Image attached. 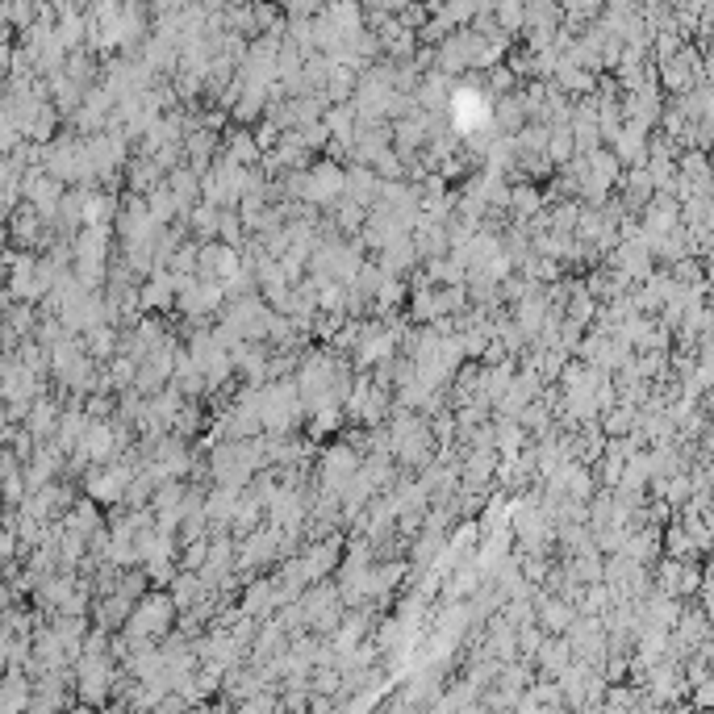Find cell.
Segmentation results:
<instances>
[{"mask_svg":"<svg viewBox=\"0 0 714 714\" xmlns=\"http://www.w3.org/2000/svg\"><path fill=\"white\" fill-rule=\"evenodd\" d=\"M113 681H117V664L113 656H80L76 660V694L84 706H105L113 694Z\"/></svg>","mask_w":714,"mask_h":714,"instance_id":"1","label":"cell"},{"mask_svg":"<svg viewBox=\"0 0 714 714\" xmlns=\"http://www.w3.org/2000/svg\"><path fill=\"white\" fill-rule=\"evenodd\" d=\"M309 209H326V205H339L347 201V168H339L335 159H322L305 172V197Z\"/></svg>","mask_w":714,"mask_h":714,"instance_id":"2","label":"cell"},{"mask_svg":"<svg viewBox=\"0 0 714 714\" xmlns=\"http://www.w3.org/2000/svg\"><path fill=\"white\" fill-rule=\"evenodd\" d=\"M364 472V456L355 451L351 443H335V447H326L322 451V489L326 493H339L355 481V476Z\"/></svg>","mask_w":714,"mask_h":714,"instance_id":"3","label":"cell"},{"mask_svg":"<svg viewBox=\"0 0 714 714\" xmlns=\"http://www.w3.org/2000/svg\"><path fill=\"white\" fill-rule=\"evenodd\" d=\"M656 589L669 593V598H677V602H685V598H694V593H702V573L689 560H660Z\"/></svg>","mask_w":714,"mask_h":714,"instance_id":"4","label":"cell"},{"mask_svg":"<svg viewBox=\"0 0 714 714\" xmlns=\"http://www.w3.org/2000/svg\"><path fill=\"white\" fill-rule=\"evenodd\" d=\"M243 259L230 243H205L201 247V280H218V284H234L243 276Z\"/></svg>","mask_w":714,"mask_h":714,"instance_id":"5","label":"cell"},{"mask_svg":"<svg viewBox=\"0 0 714 714\" xmlns=\"http://www.w3.org/2000/svg\"><path fill=\"white\" fill-rule=\"evenodd\" d=\"M339 552H343L339 535H335V539H318V543H309V547H305V552H301L297 560H301V568H305L309 585H322V581L330 577V568L339 564Z\"/></svg>","mask_w":714,"mask_h":714,"instance_id":"6","label":"cell"},{"mask_svg":"<svg viewBox=\"0 0 714 714\" xmlns=\"http://www.w3.org/2000/svg\"><path fill=\"white\" fill-rule=\"evenodd\" d=\"M243 510V489H230V485H218L213 493H205V518L213 522L218 531H234V518Z\"/></svg>","mask_w":714,"mask_h":714,"instance_id":"7","label":"cell"},{"mask_svg":"<svg viewBox=\"0 0 714 714\" xmlns=\"http://www.w3.org/2000/svg\"><path fill=\"white\" fill-rule=\"evenodd\" d=\"M431 134H435V122L422 109H414L410 117L393 122V147H397V155H410V151L426 147V138H431Z\"/></svg>","mask_w":714,"mask_h":714,"instance_id":"8","label":"cell"},{"mask_svg":"<svg viewBox=\"0 0 714 714\" xmlns=\"http://www.w3.org/2000/svg\"><path fill=\"white\" fill-rule=\"evenodd\" d=\"M573 644H568L564 635H552V639H543V648H539V656H535V664L543 669V677H552V681H560L568 669H573Z\"/></svg>","mask_w":714,"mask_h":714,"instance_id":"9","label":"cell"},{"mask_svg":"<svg viewBox=\"0 0 714 714\" xmlns=\"http://www.w3.org/2000/svg\"><path fill=\"white\" fill-rule=\"evenodd\" d=\"M117 218H122V205L113 201V193H105V188H84V230L88 226L109 230Z\"/></svg>","mask_w":714,"mask_h":714,"instance_id":"10","label":"cell"},{"mask_svg":"<svg viewBox=\"0 0 714 714\" xmlns=\"http://www.w3.org/2000/svg\"><path fill=\"white\" fill-rule=\"evenodd\" d=\"M138 297H142V309H155V314H163V309H172V305L180 301V284H176L172 272H155V276L138 289Z\"/></svg>","mask_w":714,"mask_h":714,"instance_id":"11","label":"cell"},{"mask_svg":"<svg viewBox=\"0 0 714 714\" xmlns=\"http://www.w3.org/2000/svg\"><path fill=\"white\" fill-rule=\"evenodd\" d=\"M618 184H623V201H627L631 209H648V205L660 197V188H656V180H652L648 168H627Z\"/></svg>","mask_w":714,"mask_h":714,"instance_id":"12","label":"cell"},{"mask_svg":"<svg viewBox=\"0 0 714 714\" xmlns=\"http://www.w3.org/2000/svg\"><path fill=\"white\" fill-rule=\"evenodd\" d=\"M9 230H13V238H17L21 247H38V243H46V238H42V213H38L34 205L13 209V213H9Z\"/></svg>","mask_w":714,"mask_h":714,"instance_id":"13","label":"cell"},{"mask_svg":"<svg viewBox=\"0 0 714 714\" xmlns=\"http://www.w3.org/2000/svg\"><path fill=\"white\" fill-rule=\"evenodd\" d=\"M188 226H193L197 234V243H213V238L222 234V209L218 205H209V201H197L193 209H188Z\"/></svg>","mask_w":714,"mask_h":714,"instance_id":"14","label":"cell"},{"mask_svg":"<svg viewBox=\"0 0 714 714\" xmlns=\"http://www.w3.org/2000/svg\"><path fill=\"white\" fill-rule=\"evenodd\" d=\"M259 155H264V151H259V142H255L247 130H234V134L222 142V159L234 163V168H251Z\"/></svg>","mask_w":714,"mask_h":714,"instance_id":"15","label":"cell"},{"mask_svg":"<svg viewBox=\"0 0 714 714\" xmlns=\"http://www.w3.org/2000/svg\"><path fill=\"white\" fill-rule=\"evenodd\" d=\"M80 347L92 355V360H109V355L122 351V335L113 330V322H105V326H92L88 335L80 339Z\"/></svg>","mask_w":714,"mask_h":714,"instance_id":"16","label":"cell"},{"mask_svg":"<svg viewBox=\"0 0 714 714\" xmlns=\"http://www.w3.org/2000/svg\"><path fill=\"white\" fill-rule=\"evenodd\" d=\"M418 259H422V255H418V247H414V238L406 234V238H397L393 247H385V251H380V268H385L389 276H401L406 268H414Z\"/></svg>","mask_w":714,"mask_h":714,"instance_id":"17","label":"cell"},{"mask_svg":"<svg viewBox=\"0 0 714 714\" xmlns=\"http://www.w3.org/2000/svg\"><path fill=\"white\" fill-rule=\"evenodd\" d=\"M510 209H514V218L518 222H535L539 213L547 209V197L539 193L535 184H514V197H510Z\"/></svg>","mask_w":714,"mask_h":714,"instance_id":"18","label":"cell"},{"mask_svg":"<svg viewBox=\"0 0 714 714\" xmlns=\"http://www.w3.org/2000/svg\"><path fill=\"white\" fill-rule=\"evenodd\" d=\"M547 159H552V163H560V168H568V163H573V159H581L573 126H552V142H547Z\"/></svg>","mask_w":714,"mask_h":714,"instance_id":"19","label":"cell"},{"mask_svg":"<svg viewBox=\"0 0 714 714\" xmlns=\"http://www.w3.org/2000/svg\"><path fill=\"white\" fill-rule=\"evenodd\" d=\"M147 209H151V218H155L159 226H168V230H172V218H176V213L184 209V201H180V197L172 193L168 184H159L155 193L147 197Z\"/></svg>","mask_w":714,"mask_h":714,"instance_id":"20","label":"cell"},{"mask_svg":"<svg viewBox=\"0 0 714 714\" xmlns=\"http://www.w3.org/2000/svg\"><path fill=\"white\" fill-rule=\"evenodd\" d=\"M401 301H406V280H401V276H385V284L376 289V309H380V314H389V309H397Z\"/></svg>","mask_w":714,"mask_h":714,"instance_id":"21","label":"cell"},{"mask_svg":"<svg viewBox=\"0 0 714 714\" xmlns=\"http://www.w3.org/2000/svg\"><path fill=\"white\" fill-rule=\"evenodd\" d=\"M493 17H497V30H502V34L527 30V9H522V5H497Z\"/></svg>","mask_w":714,"mask_h":714,"instance_id":"22","label":"cell"},{"mask_svg":"<svg viewBox=\"0 0 714 714\" xmlns=\"http://www.w3.org/2000/svg\"><path fill=\"white\" fill-rule=\"evenodd\" d=\"M406 577V564H397V560H385V564H376V598H385L389 589H397V581Z\"/></svg>","mask_w":714,"mask_h":714,"instance_id":"23","label":"cell"},{"mask_svg":"<svg viewBox=\"0 0 714 714\" xmlns=\"http://www.w3.org/2000/svg\"><path fill=\"white\" fill-rule=\"evenodd\" d=\"M314 435H326V431H339V422H343V406H330V410H318L314 418Z\"/></svg>","mask_w":714,"mask_h":714,"instance_id":"24","label":"cell"},{"mask_svg":"<svg viewBox=\"0 0 714 714\" xmlns=\"http://www.w3.org/2000/svg\"><path fill=\"white\" fill-rule=\"evenodd\" d=\"M113 410H117V406H113V397H109V393H92V397H88V406H84V414H88L92 422H101V418H109Z\"/></svg>","mask_w":714,"mask_h":714,"instance_id":"25","label":"cell"},{"mask_svg":"<svg viewBox=\"0 0 714 714\" xmlns=\"http://www.w3.org/2000/svg\"><path fill=\"white\" fill-rule=\"evenodd\" d=\"M489 84H493L497 92H510V88H514V71H506V67H493V71H489Z\"/></svg>","mask_w":714,"mask_h":714,"instance_id":"26","label":"cell"},{"mask_svg":"<svg viewBox=\"0 0 714 714\" xmlns=\"http://www.w3.org/2000/svg\"><path fill=\"white\" fill-rule=\"evenodd\" d=\"M702 410H706V418H710V422H714V389H710V393H706V401H702Z\"/></svg>","mask_w":714,"mask_h":714,"instance_id":"27","label":"cell"},{"mask_svg":"<svg viewBox=\"0 0 714 714\" xmlns=\"http://www.w3.org/2000/svg\"><path fill=\"white\" fill-rule=\"evenodd\" d=\"M67 714H101V710H97V706H84V702H80L76 710H67Z\"/></svg>","mask_w":714,"mask_h":714,"instance_id":"28","label":"cell"},{"mask_svg":"<svg viewBox=\"0 0 714 714\" xmlns=\"http://www.w3.org/2000/svg\"><path fill=\"white\" fill-rule=\"evenodd\" d=\"M639 714H669V710H664V706H644Z\"/></svg>","mask_w":714,"mask_h":714,"instance_id":"29","label":"cell"},{"mask_svg":"<svg viewBox=\"0 0 714 714\" xmlns=\"http://www.w3.org/2000/svg\"><path fill=\"white\" fill-rule=\"evenodd\" d=\"M460 714H485V706H468V710H460Z\"/></svg>","mask_w":714,"mask_h":714,"instance_id":"30","label":"cell"}]
</instances>
